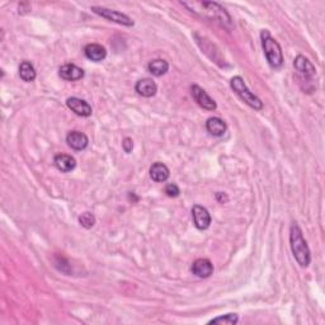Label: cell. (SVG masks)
Returning a JSON list of instances; mask_svg holds the SVG:
<instances>
[{
    "instance_id": "cell-6",
    "label": "cell",
    "mask_w": 325,
    "mask_h": 325,
    "mask_svg": "<svg viewBox=\"0 0 325 325\" xmlns=\"http://www.w3.org/2000/svg\"><path fill=\"white\" fill-rule=\"evenodd\" d=\"M192 218H193L194 226L198 230H206L211 225V215L207 208L203 206L194 205L192 207Z\"/></svg>"
},
{
    "instance_id": "cell-9",
    "label": "cell",
    "mask_w": 325,
    "mask_h": 325,
    "mask_svg": "<svg viewBox=\"0 0 325 325\" xmlns=\"http://www.w3.org/2000/svg\"><path fill=\"white\" fill-rule=\"evenodd\" d=\"M192 272L200 278H207L213 273V264L206 258H200L192 264Z\"/></svg>"
},
{
    "instance_id": "cell-19",
    "label": "cell",
    "mask_w": 325,
    "mask_h": 325,
    "mask_svg": "<svg viewBox=\"0 0 325 325\" xmlns=\"http://www.w3.org/2000/svg\"><path fill=\"white\" fill-rule=\"evenodd\" d=\"M20 77L22 80L27 81H33L36 79V70H34L33 65L29 61H23L20 66Z\"/></svg>"
},
{
    "instance_id": "cell-20",
    "label": "cell",
    "mask_w": 325,
    "mask_h": 325,
    "mask_svg": "<svg viewBox=\"0 0 325 325\" xmlns=\"http://www.w3.org/2000/svg\"><path fill=\"white\" fill-rule=\"evenodd\" d=\"M238 321H239V316H238V314H226V315H221V316H218V318L212 319V320L208 321V324L232 325V324H237Z\"/></svg>"
},
{
    "instance_id": "cell-16",
    "label": "cell",
    "mask_w": 325,
    "mask_h": 325,
    "mask_svg": "<svg viewBox=\"0 0 325 325\" xmlns=\"http://www.w3.org/2000/svg\"><path fill=\"white\" fill-rule=\"evenodd\" d=\"M206 130L210 132L212 136H223V135L226 132L227 126L226 123L219 117H211L208 118L207 122H206Z\"/></svg>"
},
{
    "instance_id": "cell-11",
    "label": "cell",
    "mask_w": 325,
    "mask_h": 325,
    "mask_svg": "<svg viewBox=\"0 0 325 325\" xmlns=\"http://www.w3.org/2000/svg\"><path fill=\"white\" fill-rule=\"evenodd\" d=\"M66 142L74 150H84L88 146L89 140L85 134L80 131H71L66 136Z\"/></svg>"
},
{
    "instance_id": "cell-15",
    "label": "cell",
    "mask_w": 325,
    "mask_h": 325,
    "mask_svg": "<svg viewBox=\"0 0 325 325\" xmlns=\"http://www.w3.org/2000/svg\"><path fill=\"white\" fill-rule=\"evenodd\" d=\"M53 162H55L56 168L59 170H61L62 173L71 172L77 167V160L71 155H66V154H59V155H56L55 159H53Z\"/></svg>"
},
{
    "instance_id": "cell-22",
    "label": "cell",
    "mask_w": 325,
    "mask_h": 325,
    "mask_svg": "<svg viewBox=\"0 0 325 325\" xmlns=\"http://www.w3.org/2000/svg\"><path fill=\"white\" fill-rule=\"evenodd\" d=\"M165 193H167V196H169V197H178L179 196L180 191H179V188H178L177 184L172 183V184H168V186L165 187Z\"/></svg>"
},
{
    "instance_id": "cell-14",
    "label": "cell",
    "mask_w": 325,
    "mask_h": 325,
    "mask_svg": "<svg viewBox=\"0 0 325 325\" xmlns=\"http://www.w3.org/2000/svg\"><path fill=\"white\" fill-rule=\"evenodd\" d=\"M294 66H295V69L300 73V74H302L306 78L314 77L316 73L315 66H314V65L302 55H299L296 59H295Z\"/></svg>"
},
{
    "instance_id": "cell-10",
    "label": "cell",
    "mask_w": 325,
    "mask_h": 325,
    "mask_svg": "<svg viewBox=\"0 0 325 325\" xmlns=\"http://www.w3.org/2000/svg\"><path fill=\"white\" fill-rule=\"evenodd\" d=\"M59 74L64 80L67 81H77L84 77V70L74 64H66L60 67Z\"/></svg>"
},
{
    "instance_id": "cell-24",
    "label": "cell",
    "mask_w": 325,
    "mask_h": 325,
    "mask_svg": "<svg viewBox=\"0 0 325 325\" xmlns=\"http://www.w3.org/2000/svg\"><path fill=\"white\" fill-rule=\"evenodd\" d=\"M216 198H218V201L219 202H221V203H224V202H227V196L225 193H223V192H219L218 194H216Z\"/></svg>"
},
{
    "instance_id": "cell-3",
    "label": "cell",
    "mask_w": 325,
    "mask_h": 325,
    "mask_svg": "<svg viewBox=\"0 0 325 325\" xmlns=\"http://www.w3.org/2000/svg\"><path fill=\"white\" fill-rule=\"evenodd\" d=\"M261 39H262V46H263L264 55H265V58H267L268 64H269L272 67H275V69H278V67L282 66L283 53H282V48H281L280 43L270 36V33L267 31V29L262 31Z\"/></svg>"
},
{
    "instance_id": "cell-18",
    "label": "cell",
    "mask_w": 325,
    "mask_h": 325,
    "mask_svg": "<svg viewBox=\"0 0 325 325\" xmlns=\"http://www.w3.org/2000/svg\"><path fill=\"white\" fill-rule=\"evenodd\" d=\"M148 69L155 77H161V75L167 74V71L169 70V64L165 60H161V59H156V60H153L149 64Z\"/></svg>"
},
{
    "instance_id": "cell-17",
    "label": "cell",
    "mask_w": 325,
    "mask_h": 325,
    "mask_svg": "<svg viewBox=\"0 0 325 325\" xmlns=\"http://www.w3.org/2000/svg\"><path fill=\"white\" fill-rule=\"evenodd\" d=\"M170 173H169V169H168V167L165 164H162V162H155V164L151 165L150 168V177L151 179L155 180V182H165V180L169 178Z\"/></svg>"
},
{
    "instance_id": "cell-12",
    "label": "cell",
    "mask_w": 325,
    "mask_h": 325,
    "mask_svg": "<svg viewBox=\"0 0 325 325\" xmlns=\"http://www.w3.org/2000/svg\"><path fill=\"white\" fill-rule=\"evenodd\" d=\"M84 53H85L86 58L92 61L99 62L104 60L105 56H107V51L99 43H89L84 48Z\"/></svg>"
},
{
    "instance_id": "cell-4",
    "label": "cell",
    "mask_w": 325,
    "mask_h": 325,
    "mask_svg": "<svg viewBox=\"0 0 325 325\" xmlns=\"http://www.w3.org/2000/svg\"><path fill=\"white\" fill-rule=\"evenodd\" d=\"M230 85H231L232 91L243 99L249 107L254 108L257 111H261L263 108V102L258 98L257 96H254L250 91L248 89L246 84L244 83V79L242 77H234L230 81Z\"/></svg>"
},
{
    "instance_id": "cell-2",
    "label": "cell",
    "mask_w": 325,
    "mask_h": 325,
    "mask_svg": "<svg viewBox=\"0 0 325 325\" xmlns=\"http://www.w3.org/2000/svg\"><path fill=\"white\" fill-rule=\"evenodd\" d=\"M290 243H291V250L294 254L295 259L297 261L301 267H308L310 264L311 257L310 250L306 240L302 237V231L299 227V225L294 223L291 226V232H290Z\"/></svg>"
},
{
    "instance_id": "cell-8",
    "label": "cell",
    "mask_w": 325,
    "mask_h": 325,
    "mask_svg": "<svg viewBox=\"0 0 325 325\" xmlns=\"http://www.w3.org/2000/svg\"><path fill=\"white\" fill-rule=\"evenodd\" d=\"M66 105L75 113V115L80 116V117H89L92 116V107L88 102L83 101V99L77 98V97H71L66 101Z\"/></svg>"
},
{
    "instance_id": "cell-1",
    "label": "cell",
    "mask_w": 325,
    "mask_h": 325,
    "mask_svg": "<svg viewBox=\"0 0 325 325\" xmlns=\"http://www.w3.org/2000/svg\"><path fill=\"white\" fill-rule=\"evenodd\" d=\"M182 4L184 7L188 8L191 12L197 13V14L202 15V17H207L210 20H215L220 22L223 26H229L231 24V18H230L229 13L221 7L218 3H210V2H183Z\"/></svg>"
},
{
    "instance_id": "cell-7",
    "label": "cell",
    "mask_w": 325,
    "mask_h": 325,
    "mask_svg": "<svg viewBox=\"0 0 325 325\" xmlns=\"http://www.w3.org/2000/svg\"><path fill=\"white\" fill-rule=\"evenodd\" d=\"M191 92H192V97L194 98V101L197 102V104L200 107H202L203 110H207V111H213L216 110V102L206 93L205 91L198 85H192L191 86Z\"/></svg>"
},
{
    "instance_id": "cell-23",
    "label": "cell",
    "mask_w": 325,
    "mask_h": 325,
    "mask_svg": "<svg viewBox=\"0 0 325 325\" xmlns=\"http://www.w3.org/2000/svg\"><path fill=\"white\" fill-rule=\"evenodd\" d=\"M122 148H123L124 153L130 154L132 151V149H134V141H132L130 137H126V139L123 140V142H122Z\"/></svg>"
},
{
    "instance_id": "cell-13",
    "label": "cell",
    "mask_w": 325,
    "mask_h": 325,
    "mask_svg": "<svg viewBox=\"0 0 325 325\" xmlns=\"http://www.w3.org/2000/svg\"><path fill=\"white\" fill-rule=\"evenodd\" d=\"M135 89H136V92L140 96L145 97V98H150V97H154L156 94L158 85L155 84V81L151 79H141L137 81Z\"/></svg>"
},
{
    "instance_id": "cell-5",
    "label": "cell",
    "mask_w": 325,
    "mask_h": 325,
    "mask_svg": "<svg viewBox=\"0 0 325 325\" xmlns=\"http://www.w3.org/2000/svg\"><path fill=\"white\" fill-rule=\"evenodd\" d=\"M92 10H93L96 14L101 15L102 18H105V20H108L111 22H115V23L122 24V26H126V27L134 26V21H132L129 15L117 12V10L107 9V8H103V7H92Z\"/></svg>"
},
{
    "instance_id": "cell-21",
    "label": "cell",
    "mask_w": 325,
    "mask_h": 325,
    "mask_svg": "<svg viewBox=\"0 0 325 325\" xmlns=\"http://www.w3.org/2000/svg\"><path fill=\"white\" fill-rule=\"evenodd\" d=\"M79 223L85 229H92L94 226V224H96V218L91 212H84L79 216Z\"/></svg>"
}]
</instances>
